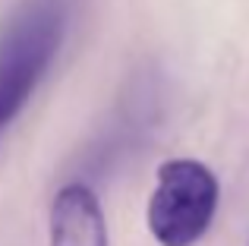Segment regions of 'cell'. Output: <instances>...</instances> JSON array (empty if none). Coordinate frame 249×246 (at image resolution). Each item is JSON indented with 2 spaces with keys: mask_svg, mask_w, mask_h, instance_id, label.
Segmentation results:
<instances>
[{
  "mask_svg": "<svg viewBox=\"0 0 249 246\" xmlns=\"http://www.w3.org/2000/svg\"><path fill=\"white\" fill-rule=\"evenodd\" d=\"M67 38L60 0L25 3L0 25V136L22 114Z\"/></svg>",
  "mask_w": 249,
  "mask_h": 246,
  "instance_id": "1",
  "label": "cell"
},
{
  "mask_svg": "<svg viewBox=\"0 0 249 246\" xmlns=\"http://www.w3.org/2000/svg\"><path fill=\"white\" fill-rule=\"evenodd\" d=\"M221 183L199 158H167L148 193L145 224L158 246H196L218 215Z\"/></svg>",
  "mask_w": 249,
  "mask_h": 246,
  "instance_id": "2",
  "label": "cell"
},
{
  "mask_svg": "<svg viewBox=\"0 0 249 246\" xmlns=\"http://www.w3.org/2000/svg\"><path fill=\"white\" fill-rule=\"evenodd\" d=\"M246 246H249V240H246Z\"/></svg>",
  "mask_w": 249,
  "mask_h": 246,
  "instance_id": "4",
  "label": "cell"
},
{
  "mask_svg": "<svg viewBox=\"0 0 249 246\" xmlns=\"http://www.w3.org/2000/svg\"><path fill=\"white\" fill-rule=\"evenodd\" d=\"M48 246H110L104 209L91 186L67 183L57 190L48 215Z\"/></svg>",
  "mask_w": 249,
  "mask_h": 246,
  "instance_id": "3",
  "label": "cell"
}]
</instances>
